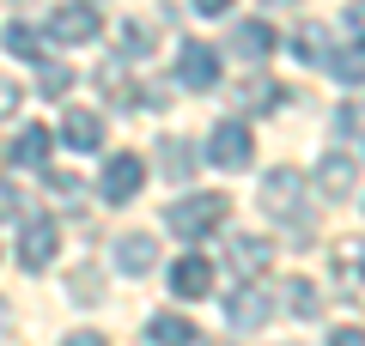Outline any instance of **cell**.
Masks as SVG:
<instances>
[{
  "mask_svg": "<svg viewBox=\"0 0 365 346\" xmlns=\"http://www.w3.org/2000/svg\"><path fill=\"white\" fill-rule=\"evenodd\" d=\"M225 213H232V201H225V194H182L165 219H170V231H177V237H189V243H195V237H207V231L225 225Z\"/></svg>",
  "mask_w": 365,
  "mask_h": 346,
  "instance_id": "obj_1",
  "label": "cell"
},
{
  "mask_svg": "<svg viewBox=\"0 0 365 346\" xmlns=\"http://www.w3.org/2000/svg\"><path fill=\"white\" fill-rule=\"evenodd\" d=\"M262 213L268 219H287V225H311V213H304V177L299 170H274L268 182H262Z\"/></svg>",
  "mask_w": 365,
  "mask_h": 346,
  "instance_id": "obj_2",
  "label": "cell"
},
{
  "mask_svg": "<svg viewBox=\"0 0 365 346\" xmlns=\"http://www.w3.org/2000/svg\"><path fill=\"white\" fill-rule=\"evenodd\" d=\"M55 243H61L55 219H25V225H19V268H25V273H43V268L55 261Z\"/></svg>",
  "mask_w": 365,
  "mask_h": 346,
  "instance_id": "obj_3",
  "label": "cell"
},
{
  "mask_svg": "<svg viewBox=\"0 0 365 346\" xmlns=\"http://www.w3.org/2000/svg\"><path fill=\"white\" fill-rule=\"evenodd\" d=\"M207 158L220 170H250V128L244 122H220L213 140H207Z\"/></svg>",
  "mask_w": 365,
  "mask_h": 346,
  "instance_id": "obj_4",
  "label": "cell"
},
{
  "mask_svg": "<svg viewBox=\"0 0 365 346\" xmlns=\"http://www.w3.org/2000/svg\"><path fill=\"white\" fill-rule=\"evenodd\" d=\"M140 182H146V164L134 152H116L104 164V201H116V206H128L134 194H140Z\"/></svg>",
  "mask_w": 365,
  "mask_h": 346,
  "instance_id": "obj_5",
  "label": "cell"
},
{
  "mask_svg": "<svg viewBox=\"0 0 365 346\" xmlns=\"http://www.w3.org/2000/svg\"><path fill=\"white\" fill-rule=\"evenodd\" d=\"M177 79H182L189 91L220 85V55H213L207 43H182V55H177Z\"/></svg>",
  "mask_w": 365,
  "mask_h": 346,
  "instance_id": "obj_6",
  "label": "cell"
},
{
  "mask_svg": "<svg viewBox=\"0 0 365 346\" xmlns=\"http://www.w3.org/2000/svg\"><path fill=\"white\" fill-rule=\"evenodd\" d=\"M170 292L177 298H207L213 292V261L207 256H182L177 268H170Z\"/></svg>",
  "mask_w": 365,
  "mask_h": 346,
  "instance_id": "obj_7",
  "label": "cell"
},
{
  "mask_svg": "<svg viewBox=\"0 0 365 346\" xmlns=\"http://www.w3.org/2000/svg\"><path fill=\"white\" fill-rule=\"evenodd\" d=\"M353 182H359V164H353L347 152H329L323 164H317V189H323L329 201H347V194H353Z\"/></svg>",
  "mask_w": 365,
  "mask_h": 346,
  "instance_id": "obj_8",
  "label": "cell"
},
{
  "mask_svg": "<svg viewBox=\"0 0 365 346\" xmlns=\"http://www.w3.org/2000/svg\"><path fill=\"white\" fill-rule=\"evenodd\" d=\"M335 280H341L347 298H365V243H359V237L335 243Z\"/></svg>",
  "mask_w": 365,
  "mask_h": 346,
  "instance_id": "obj_9",
  "label": "cell"
},
{
  "mask_svg": "<svg viewBox=\"0 0 365 346\" xmlns=\"http://www.w3.org/2000/svg\"><path fill=\"white\" fill-rule=\"evenodd\" d=\"M49 37L55 43H91L98 37V13H91V6H61V13L49 19Z\"/></svg>",
  "mask_w": 365,
  "mask_h": 346,
  "instance_id": "obj_10",
  "label": "cell"
},
{
  "mask_svg": "<svg viewBox=\"0 0 365 346\" xmlns=\"http://www.w3.org/2000/svg\"><path fill=\"white\" fill-rule=\"evenodd\" d=\"M61 140L73 146V152H98V146H104V122L91 110H67L61 115Z\"/></svg>",
  "mask_w": 365,
  "mask_h": 346,
  "instance_id": "obj_11",
  "label": "cell"
},
{
  "mask_svg": "<svg viewBox=\"0 0 365 346\" xmlns=\"http://www.w3.org/2000/svg\"><path fill=\"white\" fill-rule=\"evenodd\" d=\"M232 49L244 55V61H262V55L280 49V37H274L268 19H250V25H237V31H232Z\"/></svg>",
  "mask_w": 365,
  "mask_h": 346,
  "instance_id": "obj_12",
  "label": "cell"
},
{
  "mask_svg": "<svg viewBox=\"0 0 365 346\" xmlns=\"http://www.w3.org/2000/svg\"><path fill=\"white\" fill-rule=\"evenodd\" d=\"M225 261H232L244 280H256V273H268V261H274V249L262 243V237H232V249H225Z\"/></svg>",
  "mask_w": 365,
  "mask_h": 346,
  "instance_id": "obj_13",
  "label": "cell"
},
{
  "mask_svg": "<svg viewBox=\"0 0 365 346\" xmlns=\"http://www.w3.org/2000/svg\"><path fill=\"white\" fill-rule=\"evenodd\" d=\"M153 261H158V243L146 237V231H128L116 243V268L122 273H153Z\"/></svg>",
  "mask_w": 365,
  "mask_h": 346,
  "instance_id": "obj_14",
  "label": "cell"
},
{
  "mask_svg": "<svg viewBox=\"0 0 365 346\" xmlns=\"http://www.w3.org/2000/svg\"><path fill=\"white\" fill-rule=\"evenodd\" d=\"M6 158H13V164H31V170H43V164H49V128H37V122H31V128L19 134L13 146H6Z\"/></svg>",
  "mask_w": 365,
  "mask_h": 346,
  "instance_id": "obj_15",
  "label": "cell"
},
{
  "mask_svg": "<svg viewBox=\"0 0 365 346\" xmlns=\"http://www.w3.org/2000/svg\"><path fill=\"white\" fill-rule=\"evenodd\" d=\"M225 316H232L237 328H256V322H268V292H256V285H244V292H232V304H225Z\"/></svg>",
  "mask_w": 365,
  "mask_h": 346,
  "instance_id": "obj_16",
  "label": "cell"
},
{
  "mask_svg": "<svg viewBox=\"0 0 365 346\" xmlns=\"http://www.w3.org/2000/svg\"><path fill=\"white\" fill-rule=\"evenodd\" d=\"M146 340H153V346H195V322H189V316H153Z\"/></svg>",
  "mask_w": 365,
  "mask_h": 346,
  "instance_id": "obj_17",
  "label": "cell"
},
{
  "mask_svg": "<svg viewBox=\"0 0 365 346\" xmlns=\"http://www.w3.org/2000/svg\"><path fill=\"white\" fill-rule=\"evenodd\" d=\"M287 310H292V316H304V322H311L317 310H323L317 285H311V280H287Z\"/></svg>",
  "mask_w": 365,
  "mask_h": 346,
  "instance_id": "obj_18",
  "label": "cell"
},
{
  "mask_svg": "<svg viewBox=\"0 0 365 346\" xmlns=\"http://www.w3.org/2000/svg\"><path fill=\"white\" fill-rule=\"evenodd\" d=\"M292 55H299V61H329L323 31H317V25H299V31H292Z\"/></svg>",
  "mask_w": 365,
  "mask_h": 346,
  "instance_id": "obj_19",
  "label": "cell"
},
{
  "mask_svg": "<svg viewBox=\"0 0 365 346\" xmlns=\"http://www.w3.org/2000/svg\"><path fill=\"white\" fill-rule=\"evenodd\" d=\"M6 49H13L19 61H43V49H37V31H31V25H6Z\"/></svg>",
  "mask_w": 365,
  "mask_h": 346,
  "instance_id": "obj_20",
  "label": "cell"
},
{
  "mask_svg": "<svg viewBox=\"0 0 365 346\" xmlns=\"http://www.w3.org/2000/svg\"><path fill=\"white\" fill-rule=\"evenodd\" d=\"M280 98H287V91L274 85V79H250V85H244V103H250V110H274Z\"/></svg>",
  "mask_w": 365,
  "mask_h": 346,
  "instance_id": "obj_21",
  "label": "cell"
},
{
  "mask_svg": "<svg viewBox=\"0 0 365 346\" xmlns=\"http://www.w3.org/2000/svg\"><path fill=\"white\" fill-rule=\"evenodd\" d=\"M116 43H122V55H153V31H146V25H134V19L116 31Z\"/></svg>",
  "mask_w": 365,
  "mask_h": 346,
  "instance_id": "obj_22",
  "label": "cell"
},
{
  "mask_svg": "<svg viewBox=\"0 0 365 346\" xmlns=\"http://www.w3.org/2000/svg\"><path fill=\"white\" fill-rule=\"evenodd\" d=\"M165 177H189V152H177V140H165Z\"/></svg>",
  "mask_w": 365,
  "mask_h": 346,
  "instance_id": "obj_23",
  "label": "cell"
},
{
  "mask_svg": "<svg viewBox=\"0 0 365 346\" xmlns=\"http://www.w3.org/2000/svg\"><path fill=\"white\" fill-rule=\"evenodd\" d=\"M49 189L55 201H79V177H67V170H49Z\"/></svg>",
  "mask_w": 365,
  "mask_h": 346,
  "instance_id": "obj_24",
  "label": "cell"
},
{
  "mask_svg": "<svg viewBox=\"0 0 365 346\" xmlns=\"http://www.w3.org/2000/svg\"><path fill=\"white\" fill-rule=\"evenodd\" d=\"M73 298H79V304H98V298H104V292H98V273H79V280H73Z\"/></svg>",
  "mask_w": 365,
  "mask_h": 346,
  "instance_id": "obj_25",
  "label": "cell"
},
{
  "mask_svg": "<svg viewBox=\"0 0 365 346\" xmlns=\"http://www.w3.org/2000/svg\"><path fill=\"white\" fill-rule=\"evenodd\" d=\"M19 98H25V91H19V85H13V79H0V122H6V115H13V110H19Z\"/></svg>",
  "mask_w": 365,
  "mask_h": 346,
  "instance_id": "obj_26",
  "label": "cell"
},
{
  "mask_svg": "<svg viewBox=\"0 0 365 346\" xmlns=\"http://www.w3.org/2000/svg\"><path fill=\"white\" fill-rule=\"evenodd\" d=\"M67 85H73L67 67H43V91H67Z\"/></svg>",
  "mask_w": 365,
  "mask_h": 346,
  "instance_id": "obj_27",
  "label": "cell"
},
{
  "mask_svg": "<svg viewBox=\"0 0 365 346\" xmlns=\"http://www.w3.org/2000/svg\"><path fill=\"white\" fill-rule=\"evenodd\" d=\"M0 219H25V213H19V201H13V189H6V182H0Z\"/></svg>",
  "mask_w": 365,
  "mask_h": 346,
  "instance_id": "obj_28",
  "label": "cell"
},
{
  "mask_svg": "<svg viewBox=\"0 0 365 346\" xmlns=\"http://www.w3.org/2000/svg\"><path fill=\"white\" fill-rule=\"evenodd\" d=\"M329 346H365V334L359 328H335V340H329Z\"/></svg>",
  "mask_w": 365,
  "mask_h": 346,
  "instance_id": "obj_29",
  "label": "cell"
},
{
  "mask_svg": "<svg viewBox=\"0 0 365 346\" xmlns=\"http://www.w3.org/2000/svg\"><path fill=\"white\" fill-rule=\"evenodd\" d=\"M195 13H207V19H220V13H232V0H195Z\"/></svg>",
  "mask_w": 365,
  "mask_h": 346,
  "instance_id": "obj_30",
  "label": "cell"
},
{
  "mask_svg": "<svg viewBox=\"0 0 365 346\" xmlns=\"http://www.w3.org/2000/svg\"><path fill=\"white\" fill-rule=\"evenodd\" d=\"M67 346H110V340H104V334H91V328H79V334H73Z\"/></svg>",
  "mask_w": 365,
  "mask_h": 346,
  "instance_id": "obj_31",
  "label": "cell"
},
{
  "mask_svg": "<svg viewBox=\"0 0 365 346\" xmlns=\"http://www.w3.org/2000/svg\"><path fill=\"white\" fill-rule=\"evenodd\" d=\"M268 6H292V0H268Z\"/></svg>",
  "mask_w": 365,
  "mask_h": 346,
  "instance_id": "obj_32",
  "label": "cell"
}]
</instances>
